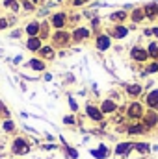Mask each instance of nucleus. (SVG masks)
I'll return each instance as SVG.
<instances>
[{
	"instance_id": "obj_42",
	"label": "nucleus",
	"mask_w": 158,
	"mask_h": 159,
	"mask_svg": "<svg viewBox=\"0 0 158 159\" xmlns=\"http://www.w3.org/2000/svg\"><path fill=\"white\" fill-rule=\"evenodd\" d=\"M30 2H34L36 6H37V4H41V0H30Z\"/></svg>"
},
{
	"instance_id": "obj_22",
	"label": "nucleus",
	"mask_w": 158,
	"mask_h": 159,
	"mask_svg": "<svg viewBox=\"0 0 158 159\" xmlns=\"http://www.w3.org/2000/svg\"><path fill=\"white\" fill-rule=\"evenodd\" d=\"M108 19H110L112 24H125V20H128V11H125V9H117V11L110 13Z\"/></svg>"
},
{
	"instance_id": "obj_20",
	"label": "nucleus",
	"mask_w": 158,
	"mask_h": 159,
	"mask_svg": "<svg viewBox=\"0 0 158 159\" xmlns=\"http://www.w3.org/2000/svg\"><path fill=\"white\" fill-rule=\"evenodd\" d=\"M128 20H132V24H141V22L145 20L143 6H138V7H134V9L128 13Z\"/></svg>"
},
{
	"instance_id": "obj_6",
	"label": "nucleus",
	"mask_w": 158,
	"mask_h": 159,
	"mask_svg": "<svg viewBox=\"0 0 158 159\" xmlns=\"http://www.w3.org/2000/svg\"><path fill=\"white\" fill-rule=\"evenodd\" d=\"M128 57L134 61V63H140V65H145L149 61V54H147V48L141 46V44H134L130 50H128Z\"/></svg>"
},
{
	"instance_id": "obj_8",
	"label": "nucleus",
	"mask_w": 158,
	"mask_h": 159,
	"mask_svg": "<svg viewBox=\"0 0 158 159\" xmlns=\"http://www.w3.org/2000/svg\"><path fill=\"white\" fill-rule=\"evenodd\" d=\"M71 39L75 44H82L86 41L91 39V28L87 26H77L75 30H71Z\"/></svg>"
},
{
	"instance_id": "obj_1",
	"label": "nucleus",
	"mask_w": 158,
	"mask_h": 159,
	"mask_svg": "<svg viewBox=\"0 0 158 159\" xmlns=\"http://www.w3.org/2000/svg\"><path fill=\"white\" fill-rule=\"evenodd\" d=\"M32 143L30 139H26L24 135H15L11 144H9V152L15 156V157H22V156H28L32 152Z\"/></svg>"
},
{
	"instance_id": "obj_24",
	"label": "nucleus",
	"mask_w": 158,
	"mask_h": 159,
	"mask_svg": "<svg viewBox=\"0 0 158 159\" xmlns=\"http://www.w3.org/2000/svg\"><path fill=\"white\" fill-rule=\"evenodd\" d=\"M151 150H153V146H151L149 143H145V141H143V143H134V152L140 154V156H143V157L149 156Z\"/></svg>"
},
{
	"instance_id": "obj_4",
	"label": "nucleus",
	"mask_w": 158,
	"mask_h": 159,
	"mask_svg": "<svg viewBox=\"0 0 158 159\" xmlns=\"http://www.w3.org/2000/svg\"><path fill=\"white\" fill-rule=\"evenodd\" d=\"M84 113H86V117L91 120V122H95V124H102L104 122V115H102V111H101V107L97 106V104H93V102H87L86 106H84Z\"/></svg>"
},
{
	"instance_id": "obj_33",
	"label": "nucleus",
	"mask_w": 158,
	"mask_h": 159,
	"mask_svg": "<svg viewBox=\"0 0 158 159\" xmlns=\"http://www.w3.org/2000/svg\"><path fill=\"white\" fill-rule=\"evenodd\" d=\"M0 117H2V120H6V119H11V111L6 107V104L0 100Z\"/></svg>"
},
{
	"instance_id": "obj_11",
	"label": "nucleus",
	"mask_w": 158,
	"mask_h": 159,
	"mask_svg": "<svg viewBox=\"0 0 158 159\" xmlns=\"http://www.w3.org/2000/svg\"><path fill=\"white\" fill-rule=\"evenodd\" d=\"M132 152H134V143L132 141H121V143L116 144V148H114V156L123 157V159H128Z\"/></svg>"
},
{
	"instance_id": "obj_26",
	"label": "nucleus",
	"mask_w": 158,
	"mask_h": 159,
	"mask_svg": "<svg viewBox=\"0 0 158 159\" xmlns=\"http://www.w3.org/2000/svg\"><path fill=\"white\" fill-rule=\"evenodd\" d=\"M50 22L48 20H41V30H39V37L43 41H47V39H50V35H52V32H50Z\"/></svg>"
},
{
	"instance_id": "obj_43",
	"label": "nucleus",
	"mask_w": 158,
	"mask_h": 159,
	"mask_svg": "<svg viewBox=\"0 0 158 159\" xmlns=\"http://www.w3.org/2000/svg\"><path fill=\"white\" fill-rule=\"evenodd\" d=\"M156 7H158V2H156Z\"/></svg>"
},
{
	"instance_id": "obj_9",
	"label": "nucleus",
	"mask_w": 158,
	"mask_h": 159,
	"mask_svg": "<svg viewBox=\"0 0 158 159\" xmlns=\"http://www.w3.org/2000/svg\"><path fill=\"white\" fill-rule=\"evenodd\" d=\"M140 122L145 126L147 131L158 129V111H155V109H145V113H143V117H141Z\"/></svg>"
},
{
	"instance_id": "obj_35",
	"label": "nucleus",
	"mask_w": 158,
	"mask_h": 159,
	"mask_svg": "<svg viewBox=\"0 0 158 159\" xmlns=\"http://www.w3.org/2000/svg\"><path fill=\"white\" fill-rule=\"evenodd\" d=\"M7 28H9L7 17H0V32H2V30H7Z\"/></svg>"
},
{
	"instance_id": "obj_23",
	"label": "nucleus",
	"mask_w": 158,
	"mask_h": 159,
	"mask_svg": "<svg viewBox=\"0 0 158 159\" xmlns=\"http://www.w3.org/2000/svg\"><path fill=\"white\" fill-rule=\"evenodd\" d=\"M24 67H26V69H32V70H36V72H43V70L47 69V61H43V59H39V57L36 56V57H32Z\"/></svg>"
},
{
	"instance_id": "obj_30",
	"label": "nucleus",
	"mask_w": 158,
	"mask_h": 159,
	"mask_svg": "<svg viewBox=\"0 0 158 159\" xmlns=\"http://www.w3.org/2000/svg\"><path fill=\"white\" fill-rule=\"evenodd\" d=\"M62 150H63V156H65L67 159H78L80 157L78 150H77V148H73V146H63Z\"/></svg>"
},
{
	"instance_id": "obj_29",
	"label": "nucleus",
	"mask_w": 158,
	"mask_h": 159,
	"mask_svg": "<svg viewBox=\"0 0 158 159\" xmlns=\"http://www.w3.org/2000/svg\"><path fill=\"white\" fill-rule=\"evenodd\" d=\"M2 6H4L6 9H11L13 13H19V11H21V2H19V0H4Z\"/></svg>"
},
{
	"instance_id": "obj_36",
	"label": "nucleus",
	"mask_w": 158,
	"mask_h": 159,
	"mask_svg": "<svg viewBox=\"0 0 158 159\" xmlns=\"http://www.w3.org/2000/svg\"><path fill=\"white\" fill-rule=\"evenodd\" d=\"M41 148H43V150H47V152H50V150H58V148H62V146H58V144L54 143V144H43Z\"/></svg>"
},
{
	"instance_id": "obj_27",
	"label": "nucleus",
	"mask_w": 158,
	"mask_h": 159,
	"mask_svg": "<svg viewBox=\"0 0 158 159\" xmlns=\"http://www.w3.org/2000/svg\"><path fill=\"white\" fill-rule=\"evenodd\" d=\"M143 76H149V74H158V61H147L143 65Z\"/></svg>"
},
{
	"instance_id": "obj_7",
	"label": "nucleus",
	"mask_w": 158,
	"mask_h": 159,
	"mask_svg": "<svg viewBox=\"0 0 158 159\" xmlns=\"http://www.w3.org/2000/svg\"><path fill=\"white\" fill-rule=\"evenodd\" d=\"M125 135H128V137H138V135H145V133H149L147 129H145V126L140 122V120H136V122H126L123 128H119Z\"/></svg>"
},
{
	"instance_id": "obj_38",
	"label": "nucleus",
	"mask_w": 158,
	"mask_h": 159,
	"mask_svg": "<svg viewBox=\"0 0 158 159\" xmlns=\"http://www.w3.org/2000/svg\"><path fill=\"white\" fill-rule=\"evenodd\" d=\"M69 104H71V111L75 113V111H78V104L73 100V98H69Z\"/></svg>"
},
{
	"instance_id": "obj_28",
	"label": "nucleus",
	"mask_w": 158,
	"mask_h": 159,
	"mask_svg": "<svg viewBox=\"0 0 158 159\" xmlns=\"http://www.w3.org/2000/svg\"><path fill=\"white\" fill-rule=\"evenodd\" d=\"M2 131H4V133H15V131H17V124L11 119L2 120Z\"/></svg>"
},
{
	"instance_id": "obj_41",
	"label": "nucleus",
	"mask_w": 158,
	"mask_h": 159,
	"mask_svg": "<svg viewBox=\"0 0 158 159\" xmlns=\"http://www.w3.org/2000/svg\"><path fill=\"white\" fill-rule=\"evenodd\" d=\"M153 37L158 41V26H153Z\"/></svg>"
},
{
	"instance_id": "obj_39",
	"label": "nucleus",
	"mask_w": 158,
	"mask_h": 159,
	"mask_svg": "<svg viewBox=\"0 0 158 159\" xmlns=\"http://www.w3.org/2000/svg\"><path fill=\"white\" fill-rule=\"evenodd\" d=\"M89 0H73V6L75 7H80V6H84V4H87Z\"/></svg>"
},
{
	"instance_id": "obj_40",
	"label": "nucleus",
	"mask_w": 158,
	"mask_h": 159,
	"mask_svg": "<svg viewBox=\"0 0 158 159\" xmlns=\"http://www.w3.org/2000/svg\"><path fill=\"white\" fill-rule=\"evenodd\" d=\"M143 35L145 37H153V28H145L143 30Z\"/></svg>"
},
{
	"instance_id": "obj_18",
	"label": "nucleus",
	"mask_w": 158,
	"mask_h": 159,
	"mask_svg": "<svg viewBox=\"0 0 158 159\" xmlns=\"http://www.w3.org/2000/svg\"><path fill=\"white\" fill-rule=\"evenodd\" d=\"M89 154H91L95 159H108L110 156H112V150H110L106 144H99L97 148H91Z\"/></svg>"
},
{
	"instance_id": "obj_16",
	"label": "nucleus",
	"mask_w": 158,
	"mask_h": 159,
	"mask_svg": "<svg viewBox=\"0 0 158 159\" xmlns=\"http://www.w3.org/2000/svg\"><path fill=\"white\" fill-rule=\"evenodd\" d=\"M56 56H58V52H56V48L50 43L48 44H43L41 50L37 52V57L43 59V61H52V59H56Z\"/></svg>"
},
{
	"instance_id": "obj_10",
	"label": "nucleus",
	"mask_w": 158,
	"mask_h": 159,
	"mask_svg": "<svg viewBox=\"0 0 158 159\" xmlns=\"http://www.w3.org/2000/svg\"><path fill=\"white\" fill-rule=\"evenodd\" d=\"M112 41H123L125 37H128V34H130V28L128 26H125V24H112L110 28H108V32H106Z\"/></svg>"
},
{
	"instance_id": "obj_12",
	"label": "nucleus",
	"mask_w": 158,
	"mask_h": 159,
	"mask_svg": "<svg viewBox=\"0 0 158 159\" xmlns=\"http://www.w3.org/2000/svg\"><path fill=\"white\" fill-rule=\"evenodd\" d=\"M95 48L99 52H108L112 48V37L106 34V32H99L95 35Z\"/></svg>"
},
{
	"instance_id": "obj_17",
	"label": "nucleus",
	"mask_w": 158,
	"mask_h": 159,
	"mask_svg": "<svg viewBox=\"0 0 158 159\" xmlns=\"http://www.w3.org/2000/svg\"><path fill=\"white\" fill-rule=\"evenodd\" d=\"M39 30H41V20L36 19V20H30V22L24 26L22 32H24L28 37H39Z\"/></svg>"
},
{
	"instance_id": "obj_2",
	"label": "nucleus",
	"mask_w": 158,
	"mask_h": 159,
	"mask_svg": "<svg viewBox=\"0 0 158 159\" xmlns=\"http://www.w3.org/2000/svg\"><path fill=\"white\" fill-rule=\"evenodd\" d=\"M145 104L141 100H130L126 106H125V117L128 122H136V120H141L143 113H145Z\"/></svg>"
},
{
	"instance_id": "obj_14",
	"label": "nucleus",
	"mask_w": 158,
	"mask_h": 159,
	"mask_svg": "<svg viewBox=\"0 0 158 159\" xmlns=\"http://www.w3.org/2000/svg\"><path fill=\"white\" fill-rule=\"evenodd\" d=\"M143 85L141 83H126L125 85V94L130 98V100H140L143 96Z\"/></svg>"
},
{
	"instance_id": "obj_5",
	"label": "nucleus",
	"mask_w": 158,
	"mask_h": 159,
	"mask_svg": "<svg viewBox=\"0 0 158 159\" xmlns=\"http://www.w3.org/2000/svg\"><path fill=\"white\" fill-rule=\"evenodd\" d=\"M48 22L54 30H65L69 24V15L65 11H54V13H50Z\"/></svg>"
},
{
	"instance_id": "obj_34",
	"label": "nucleus",
	"mask_w": 158,
	"mask_h": 159,
	"mask_svg": "<svg viewBox=\"0 0 158 159\" xmlns=\"http://www.w3.org/2000/svg\"><path fill=\"white\" fill-rule=\"evenodd\" d=\"M99 26H101V19L99 17H93L91 19V32H95V35L99 34Z\"/></svg>"
},
{
	"instance_id": "obj_32",
	"label": "nucleus",
	"mask_w": 158,
	"mask_h": 159,
	"mask_svg": "<svg viewBox=\"0 0 158 159\" xmlns=\"http://www.w3.org/2000/svg\"><path fill=\"white\" fill-rule=\"evenodd\" d=\"M62 122H63L65 126H77V124H78V119H77L75 113H71V115H63Z\"/></svg>"
},
{
	"instance_id": "obj_19",
	"label": "nucleus",
	"mask_w": 158,
	"mask_h": 159,
	"mask_svg": "<svg viewBox=\"0 0 158 159\" xmlns=\"http://www.w3.org/2000/svg\"><path fill=\"white\" fill-rule=\"evenodd\" d=\"M26 50L28 52H32V54H37L41 50V46L45 44V41L41 39V37H26Z\"/></svg>"
},
{
	"instance_id": "obj_3",
	"label": "nucleus",
	"mask_w": 158,
	"mask_h": 159,
	"mask_svg": "<svg viewBox=\"0 0 158 159\" xmlns=\"http://www.w3.org/2000/svg\"><path fill=\"white\" fill-rule=\"evenodd\" d=\"M50 44L56 48V50H62V48H69L71 46V32L69 30H54L52 35H50Z\"/></svg>"
},
{
	"instance_id": "obj_25",
	"label": "nucleus",
	"mask_w": 158,
	"mask_h": 159,
	"mask_svg": "<svg viewBox=\"0 0 158 159\" xmlns=\"http://www.w3.org/2000/svg\"><path fill=\"white\" fill-rule=\"evenodd\" d=\"M147 54H149V61H158V41H151L147 46Z\"/></svg>"
},
{
	"instance_id": "obj_37",
	"label": "nucleus",
	"mask_w": 158,
	"mask_h": 159,
	"mask_svg": "<svg viewBox=\"0 0 158 159\" xmlns=\"http://www.w3.org/2000/svg\"><path fill=\"white\" fill-rule=\"evenodd\" d=\"M21 35H22V30H15V32L9 34V37H13V39H19Z\"/></svg>"
},
{
	"instance_id": "obj_13",
	"label": "nucleus",
	"mask_w": 158,
	"mask_h": 159,
	"mask_svg": "<svg viewBox=\"0 0 158 159\" xmlns=\"http://www.w3.org/2000/svg\"><path fill=\"white\" fill-rule=\"evenodd\" d=\"M99 107H101V111H102L104 117H112V115H116L119 111V104L116 100H112V98H104V100L99 104Z\"/></svg>"
},
{
	"instance_id": "obj_21",
	"label": "nucleus",
	"mask_w": 158,
	"mask_h": 159,
	"mask_svg": "<svg viewBox=\"0 0 158 159\" xmlns=\"http://www.w3.org/2000/svg\"><path fill=\"white\" fill-rule=\"evenodd\" d=\"M143 13H145V20H156L158 19V7L156 2H149L143 6Z\"/></svg>"
},
{
	"instance_id": "obj_15",
	"label": "nucleus",
	"mask_w": 158,
	"mask_h": 159,
	"mask_svg": "<svg viewBox=\"0 0 158 159\" xmlns=\"http://www.w3.org/2000/svg\"><path fill=\"white\" fill-rule=\"evenodd\" d=\"M143 104H145L147 109H155V111H158V87L145 93V96H143Z\"/></svg>"
},
{
	"instance_id": "obj_31",
	"label": "nucleus",
	"mask_w": 158,
	"mask_h": 159,
	"mask_svg": "<svg viewBox=\"0 0 158 159\" xmlns=\"http://www.w3.org/2000/svg\"><path fill=\"white\" fill-rule=\"evenodd\" d=\"M21 9H24L26 13H34L37 9V6L34 2H30V0H21Z\"/></svg>"
}]
</instances>
